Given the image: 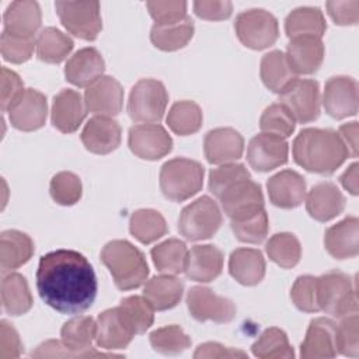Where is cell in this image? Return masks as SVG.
<instances>
[{"label": "cell", "instance_id": "obj_1", "mask_svg": "<svg viewBox=\"0 0 359 359\" xmlns=\"http://www.w3.org/2000/svg\"><path fill=\"white\" fill-rule=\"evenodd\" d=\"M41 299L63 314H81L97 296V278L88 259L74 250H55L41 257L36 269Z\"/></svg>", "mask_w": 359, "mask_h": 359}, {"label": "cell", "instance_id": "obj_2", "mask_svg": "<svg viewBox=\"0 0 359 359\" xmlns=\"http://www.w3.org/2000/svg\"><path fill=\"white\" fill-rule=\"evenodd\" d=\"M294 161L316 174H332L349 157V151L332 129L306 128L293 140Z\"/></svg>", "mask_w": 359, "mask_h": 359}, {"label": "cell", "instance_id": "obj_3", "mask_svg": "<svg viewBox=\"0 0 359 359\" xmlns=\"http://www.w3.org/2000/svg\"><path fill=\"white\" fill-rule=\"evenodd\" d=\"M101 261L121 290L136 289L147 280L149 265L143 252L126 240L107 243L101 251Z\"/></svg>", "mask_w": 359, "mask_h": 359}, {"label": "cell", "instance_id": "obj_4", "mask_svg": "<svg viewBox=\"0 0 359 359\" xmlns=\"http://www.w3.org/2000/svg\"><path fill=\"white\" fill-rule=\"evenodd\" d=\"M205 170L201 163L177 157L163 164L160 170V189L172 202H182L198 194L203 185Z\"/></svg>", "mask_w": 359, "mask_h": 359}, {"label": "cell", "instance_id": "obj_5", "mask_svg": "<svg viewBox=\"0 0 359 359\" xmlns=\"http://www.w3.org/2000/svg\"><path fill=\"white\" fill-rule=\"evenodd\" d=\"M320 311H325L334 317L358 313V296L353 280L341 271H330L317 276Z\"/></svg>", "mask_w": 359, "mask_h": 359}, {"label": "cell", "instance_id": "obj_6", "mask_svg": "<svg viewBox=\"0 0 359 359\" xmlns=\"http://www.w3.org/2000/svg\"><path fill=\"white\" fill-rule=\"evenodd\" d=\"M222 224V212L209 196H201L187 205L178 219V231L189 241L210 238Z\"/></svg>", "mask_w": 359, "mask_h": 359}, {"label": "cell", "instance_id": "obj_7", "mask_svg": "<svg viewBox=\"0 0 359 359\" xmlns=\"http://www.w3.org/2000/svg\"><path fill=\"white\" fill-rule=\"evenodd\" d=\"M168 102L164 84L154 79L139 80L129 95L128 114L135 122L157 123L161 121Z\"/></svg>", "mask_w": 359, "mask_h": 359}, {"label": "cell", "instance_id": "obj_8", "mask_svg": "<svg viewBox=\"0 0 359 359\" xmlns=\"http://www.w3.org/2000/svg\"><path fill=\"white\" fill-rule=\"evenodd\" d=\"M240 42L255 50L272 46L279 36L278 20L266 10L251 8L237 15L234 22Z\"/></svg>", "mask_w": 359, "mask_h": 359}, {"label": "cell", "instance_id": "obj_9", "mask_svg": "<svg viewBox=\"0 0 359 359\" xmlns=\"http://www.w3.org/2000/svg\"><path fill=\"white\" fill-rule=\"evenodd\" d=\"M55 8L62 25L80 39L94 41L102 29L98 1H56Z\"/></svg>", "mask_w": 359, "mask_h": 359}, {"label": "cell", "instance_id": "obj_10", "mask_svg": "<svg viewBox=\"0 0 359 359\" xmlns=\"http://www.w3.org/2000/svg\"><path fill=\"white\" fill-rule=\"evenodd\" d=\"M187 307L191 317L199 323H230L237 313L236 304L230 299L219 296L205 286H194L189 289Z\"/></svg>", "mask_w": 359, "mask_h": 359}, {"label": "cell", "instance_id": "obj_11", "mask_svg": "<svg viewBox=\"0 0 359 359\" xmlns=\"http://www.w3.org/2000/svg\"><path fill=\"white\" fill-rule=\"evenodd\" d=\"M283 104L300 123H309L320 115V87L316 80L296 79L280 94Z\"/></svg>", "mask_w": 359, "mask_h": 359}, {"label": "cell", "instance_id": "obj_12", "mask_svg": "<svg viewBox=\"0 0 359 359\" xmlns=\"http://www.w3.org/2000/svg\"><path fill=\"white\" fill-rule=\"evenodd\" d=\"M97 321L88 316H77L67 320L60 330V341L66 348L67 358H94V356H119L94 351Z\"/></svg>", "mask_w": 359, "mask_h": 359}, {"label": "cell", "instance_id": "obj_13", "mask_svg": "<svg viewBox=\"0 0 359 359\" xmlns=\"http://www.w3.org/2000/svg\"><path fill=\"white\" fill-rule=\"evenodd\" d=\"M130 151L143 160H158L172 149V139L158 123H139L129 129Z\"/></svg>", "mask_w": 359, "mask_h": 359}, {"label": "cell", "instance_id": "obj_14", "mask_svg": "<svg viewBox=\"0 0 359 359\" xmlns=\"http://www.w3.org/2000/svg\"><path fill=\"white\" fill-rule=\"evenodd\" d=\"M217 199L220 201L222 209L230 217V220H237L264 209V195L261 187L251 178L236 182Z\"/></svg>", "mask_w": 359, "mask_h": 359}, {"label": "cell", "instance_id": "obj_15", "mask_svg": "<svg viewBox=\"0 0 359 359\" xmlns=\"http://www.w3.org/2000/svg\"><path fill=\"white\" fill-rule=\"evenodd\" d=\"M358 83L355 79L334 76L325 83L323 105L330 116L342 119L355 115L358 112Z\"/></svg>", "mask_w": 359, "mask_h": 359}, {"label": "cell", "instance_id": "obj_16", "mask_svg": "<svg viewBox=\"0 0 359 359\" xmlns=\"http://www.w3.org/2000/svg\"><path fill=\"white\" fill-rule=\"evenodd\" d=\"M287 157V142L283 137L264 132L254 136L247 147V160L259 172H266L286 164Z\"/></svg>", "mask_w": 359, "mask_h": 359}, {"label": "cell", "instance_id": "obj_17", "mask_svg": "<svg viewBox=\"0 0 359 359\" xmlns=\"http://www.w3.org/2000/svg\"><path fill=\"white\" fill-rule=\"evenodd\" d=\"M10 123L24 132H32L45 125L48 115V102L46 97L34 90H24L20 97L8 108Z\"/></svg>", "mask_w": 359, "mask_h": 359}, {"label": "cell", "instance_id": "obj_18", "mask_svg": "<svg viewBox=\"0 0 359 359\" xmlns=\"http://www.w3.org/2000/svg\"><path fill=\"white\" fill-rule=\"evenodd\" d=\"M84 101L90 112L102 116H115L121 112L123 104L122 86L111 76H101L86 88Z\"/></svg>", "mask_w": 359, "mask_h": 359}, {"label": "cell", "instance_id": "obj_19", "mask_svg": "<svg viewBox=\"0 0 359 359\" xmlns=\"http://www.w3.org/2000/svg\"><path fill=\"white\" fill-rule=\"evenodd\" d=\"M87 115V105L80 93L65 88L53 98L50 121L62 133H73L79 129Z\"/></svg>", "mask_w": 359, "mask_h": 359}, {"label": "cell", "instance_id": "obj_20", "mask_svg": "<svg viewBox=\"0 0 359 359\" xmlns=\"http://www.w3.org/2000/svg\"><path fill=\"white\" fill-rule=\"evenodd\" d=\"M136 334L123 318L119 307L102 311L97 318L95 341L97 345L107 351L125 349Z\"/></svg>", "mask_w": 359, "mask_h": 359}, {"label": "cell", "instance_id": "obj_21", "mask_svg": "<svg viewBox=\"0 0 359 359\" xmlns=\"http://www.w3.org/2000/svg\"><path fill=\"white\" fill-rule=\"evenodd\" d=\"M203 151L210 164L233 163L243 156L244 139L233 128H216L206 133Z\"/></svg>", "mask_w": 359, "mask_h": 359}, {"label": "cell", "instance_id": "obj_22", "mask_svg": "<svg viewBox=\"0 0 359 359\" xmlns=\"http://www.w3.org/2000/svg\"><path fill=\"white\" fill-rule=\"evenodd\" d=\"M81 142L94 154H108L121 144V126L111 116L95 115L86 123Z\"/></svg>", "mask_w": 359, "mask_h": 359}, {"label": "cell", "instance_id": "obj_23", "mask_svg": "<svg viewBox=\"0 0 359 359\" xmlns=\"http://www.w3.org/2000/svg\"><path fill=\"white\" fill-rule=\"evenodd\" d=\"M266 188L272 205L282 209L300 206L307 194L304 178L293 170H283L272 175L266 182Z\"/></svg>", "mask_w": 359, "mask_h": 359}, {"label": "cell", "instance_id": "obj_24", "mask_svg": "<svg viewBox=\"0 0 359 359\" xmlns=\"http://www.w3.org/2000/svg\"><path fill=\"white\" fill-rule=\"evenodd\" d=\"M335 355V323L325 317L311 320L300 346V356L303 359H331Z\"/></svg>", "mask_w": 359, "mask_h": 359}, {"label": "cell", "instance_id": "obj_25", "mask_svg": "<svg viewBox=\"0 0 359 359\" xmlns=\"http://www.w3.org/2000/svg\"><path fill=\"white\" fill-rule=\"evenodd\" d=\"M223 252L212 245H195L188 251L185 262V275L188 279L208 283L215 280L223 269Z\"/></svg>", "mask_w": 359, "mask_h": 359}, {"label": "cell", "instance_id": "obj_26", "mask_svg": "<svg viewBox=\"0 0 359 359\" xmlns=\"http://www.w3.org/2000/svg\"><path fill=\"white\" fill-rule=\"evenodd\" d=\"M327 252L335 259L353 258L359 252V220L356 216H348L337 224L327 229L324 236Z\"/></svg>", "mask_w": 359, "mask_h": 359}, {"label": "cell", "instance_id": "obj_27", "mask_svg": "<svg viewBox=\"0 0 359 359\" xmlns=\"http://www.w3.org/2000/svg\"><path fill=\"white\" fill-rule=\"evenodd\" d=\"M306 209L309 215L318 222H328L342 213L345 208V198L338 187L332 182L324 181L314 185L306 194Z\"/></svg>", "mask_w": 359, "mask_h": 359}, {"label": "cell", "instance_id": "obj_28", "mask_svg": "<svg viewBox=\"0 0 359 359\" xmlns=\"http://www.w3.org/2000/svg\"><path fill=\"white\" fill-rule=\"evenodd\" d=\"M105 62L102 55L93 46L77 50L66 63L65 76L69 83L77 87H88L104 76Z\"/></svg>", "mask_w": 359, "mask_h": 359}, {"label": "cell", "instance_id": "obj_29", "mask_svg": "<svg viewBox=\"0 0 359 359\" xmlns=\"http://www.w3.org/2000/svg\"><path fill=\"white\" fill-rule=\"evenodd\" d=\"M324 52L321 38L303 36L290 39L286 57L296 74H313L323 65Z\"/></svg>", "mask_w": 359, "mask_h": 359}, {"label": "cell", "instance_id": "obj_30", "mask_svg": "<svg viewBox=\"0 0 359 359\" xmlns=\"http://www.w3.org/2000/svg\"><path fill=\"white\" fill-rule=\"evenodd\" d=\"M3 21L4 31L24 38H35L42 21L39 4L31 0L13 1L4 11Z\"/></svg>", "mask_w": 359, "mask_h": 359}, {"label": "cell", "instance_id": "obj_31", "mask_svg": "<svg viewBox=\"0 0 359 359\" xmlns=\"http://www.w3.org/2000/svg\"><path fill=\"white\" fill-rule=\"evenodd\" d=\"M230 275L244 286H255L265 276V259L259 250L237 248L229 258Z\"/></svg>", "mask_w": 359, "mask_h": 359}, {"label": "cell", "instance_id": "obj_32", "mask_svg": "<svg viewBox=\"0 0 359 359\" xmlns=\"http://www.w3.org/2000/svg\"><path fill=\"white\" fill-rule=\"evenodd\" d=\"M182 293V280L168 273L153 276L146 282L143 287V296L157 311H164L175 307L181 302Z\"/></svg>", "mask_w": 359, "mask_h": 359}, {"label": "cell", "instance_id": "obj_33", "mask_svg": "<svg viewBox=\"0 0 359 359\" xmlns=\"http://www.w3.org/2000/svg\"><path fill=\"white\" fill-rule=\"evenodd\" d=\"M34 241L18 230H6L0 234V266L1 271H13L27 264L34 254Z\"/></svg>", "mask_w": 359, "mask_h": 359}, {"label": "cell", "instance_id": "obj_34", "mask_svg": "<svg viewBox=\"0 0 359 359\" xmlns=\"http://www.w3.org/2000/svg\"><path fill=\"white\" fill-rule=\"evenodd\" d=\"M325 29L327 22L318 7H299L285 20V31L290 39L303 36L321 38Z\"/></svg>", "mask_w": 359, "mask_h": 359}, {"label": "cell", "instance_id": "obj_35", "mask_svg": "<svg viewBox=\"0 0 359 359\" xmlns=\"http://www.w3.org/2000/svg\"><path fill=\"white\" fill-rule=\"evenodd\" d=\"M259 73L265 87L276 94H280L293 80L297 79V74L292 70L286 55L280 50H272L262 56Z\"/></svg>", "mask_w": 359, "mask_h": 359}, {"label": "cell", "instance_id": "obj_36", "mask_svg": "<svg viewBox=\"0 0 359 359\" xmlns=\"http://www.w3.org/2000/svg\"><path fill=\"white\" fill-rule=\"evenodd\" d=\"M32 294L27 279L17 272L3 276L1 280V304L7 314L22 316L32 307Z\"/></svg>", "mask_w": 359, "mask_h": 359}, {"label": "cell", "instance_id": "obj_37", "mask_svg": "<svg viewBox=\"0 0 359 359\" xmlns=\"http://www.w3.org/2000/svg\"><path fill=\"white\" fill-rule=\"evenodd\" d=\"M194 22L189 17L164 25H153L150 31V39L153 45L161 50L172 52L184 48L194 36Z\"/></svg>", "mask_w": 359, "mask_h": 359}, {"label": "cell", "instance_id": "obj_38", "mask_svg": "<svg viewBox=\"0 0 359 359\" xmlns=\"http://www.w3.org/2000/svg\"><path fill=\"white\" fill-rule=\"evenodd\" d=\"M74 43L70 36L55 27L43 28L36 38V56L45 63L57 65L72 52Z\"/></svg>", "mask_w": 359, "mask_h": 359}, {"label": "cell", "instance_id": "obj_39", "mask_svg": "<svg viewBox=\"0 0 359 359\" xmlns=\"http://www.w3.org/2000/svg\"><path fill=\"white\" fill-rule=\"evenodd\" d=\"M150 255L158 272L177 275L185 269L188 248L184 241L178 238H168L153 247Z\"/></svg>", "mask_w": 359, "mask_h": 359}, {"label": "cell", "instance_id": "obj_40", "mask_svg": "<svg viewBox=\"0 0 359 359\" xmlns=\"http://www.w3.org/2000/svg\"><path fill=\"white\" fill-rule=\"evenodd\" d=\"M130 234L143 244H150L167 233L163 215L154 209H139L129 219Z\"/></svg>", "mask_w": 359, "mask_h": 359}, {"label": "cell", "instance_id": "obj_41", "mask_svg": "<svg viewBox=\"0 0 359 359\" xmlns=\"http://www.w3.org/2000/svg\"><path fill=\"white\" fill-rule=\"evenodd\" d=\"M202 119L201 107L194 101L184 100L172 104L167 115V125L174 133L188 136L201 129Z\"/></svg>", "mask_w": 359, "mask_h": 359}, {"label": "cell", "instance_id": "obj_42", "mask_svg": "<svg viewBox=\"0 0 359 359\" xmlns=\"http://www.w3.org/2000/svg\"><path fill=\"white\" fill-rule=\"evenodd\" d=\"M266 254L280 268L289 269L299 264L302 257V245L299 238L292 233H276L265 245Z\"/></svg>", "mask_w": 359, "mask_h": 359}, {"label": "cell", "instance_id": "obj_43", "mask_svg": "<svg viewBox=\"0 0 359 359\" xmlns=\"http://www.w3.org/2000/svg\"><path fill=\"white\" fill-rule=\"evenodd\" d=\"M254 356L261 359H290L294 356L285 331L276 327L266 328L252 344Z\"/></svg>", "mask_w": 359, "mask_h": 359}, {"label": "cell", "instance_id": "obj_44", "mask_svg": "<svg viewBox=\"0 0 359 359\" xmlns=\"http://www.w3.org/2000/svg\"><path fill=\"white\" fill-rule=\"evenodd\" d=\"M118 307L136 335L144 334L154 321V309L144 296L125 297Z\"/></svg>", "mask_w": 359, "mask_h": 359}, {"label": "cell", "instance_id": "obj_45", "mask_svg": "<svg viewBox=\"0 0 359 359\" xmlns=\"http://www.w3.org/2000/svg\"><path fill=\"white\" fill-rule=\"evenodd\" d=\"M149 339L153 349L163 355H180L191 346V338L175 324L154 330Z\"/></svg>", "mask_w": 359, "mask_h": 359}, {"label": "cell", "instance_id": "obj_46", "mask_svg": "<svg viewBox=\"0 0 359 359\" xmlns=\"http://www.w3.org/2000/svg\"><path fill=\"white\" fill-rule=\"evenodd\" d=\"M259 126L264 133L286 139L294 132L296 119L283 104L276 102L265 108L259 119Z\"/></svg>", "mask_w": 359, "mask_h": 359}, {"label": "cell", "instance_id": "obj_47", "mask_svg": "<svg viewBox=\"0 0 359 359\" xmlns=\"http://www.w3.org/2000/svg\"><path fill=\"white\" fill-rule=\"evenodd\" d=\"M230 226L237 240L250 244H258L264 241L269 230L268 215L265 209H261L245 217L231 220Z\"/></svg>", "mask_w": 359, "mask_h": 359}, {"label": "cell", "instance_id": "obj_48", "mask_svg": "<svg viewBox=\"0 0 359 359\" xmlns=\"http://www.w3.org/2000/svg\"><path fill=\"white\" fill-rule=\"evenodd\" d=\"M49 192L56 203L62 206H72L81 198V181L70 171H60L50 180Z\"/></svg>", "mask_w": 359, "mask_h": 359}, {"label": "cell", "instance_id": "obj_49", "mask_svg": "<svg viewBox=\"0 0 359 359\" xmlns=\"http://www.w3.org/2000/svg\"><path fill=\"white\" fill-rule=\"evenodd\" d=\"M337 353L356 358L359 355V317L358 313L345 316L335 324Z\"/></svg>", "mask_w": 359, "mask_h": 359}, {"label": "cell", "instance_id": "obj_50", "mask_svg": "<svg viewBox=\"0 0 359 359\" xmlns=\"http://www.w3.org/2000/svg\"><path fill=\"white\" fill-rule=\"evenodd\" d=\"M247 178H251V174L243 164H237V163L220 164L217 168H213L209 172V191L216 198H219L231 185Z\"/></svg>", "mask_w": 359, "mask_h": 359}, {"label": "cell", "instance_id": "obj_51", "mask_svg": "<svg viewBox=\"0 0 359 359\" xmlns=\"http://www.w3.org/2000/svg\"><path fill=\"white\" fill-rule=\"evenodd\" d=\"M290 299L300 311H306V313L320 311L317 276H311V275L299 276L290 289Z\"/></svg>", "mask_w": 359, "mask_h": 359}, {"label": "cell", "instance_id": "obj_52", "mask_svg": "<svg viewBox=\"0 0 359 359\" xmlns=\"http://www.w3.org/2000/svg\"><path fill=\"white\" fill-rule=\"evenodd\" d=\"M0 49L4 60L11 63H24L32 56L34 49H36V39L24 38L3 31L0 38Z\"/></svg>", "mask_w": 359, "mask_h": 359}, {"label": "cell", "instance_id": "obj_53", "mask_svg": "<svg viewBox=\"0 0 359 359\" xmlns=\"http://www.w3.org/2000/svg\"><path fill=\"white\" fill-rule=\"evenodd\" d=\"M146 7L156 25L174 24L187 17L185 1H147Z\"/></svg>", "mask_w": 359, "mask_h": 359}, {"label": "cell", "instance_id": "obj_54", "mask_svg": "<svg viewBox=\"0 0 359 359\" xmlns=\"http://www.w3.org/2000/svg\"><path fill=\"white\" fill-rule=\"evenodd\" d=\"M327 11L338 25H356L359 21V0L327 1Z\"/></svg>", "mask_w": 359, "mask_h": 359}, {"label": "cell", "instance_id": "obj_55", "mask_svg": "<svg viewBox=\"0 0 359 359\" xmlns=\"http://www.w3.org/2000/svg\"><path fill=\"white\" fill-rule=\"evenodd\" d=\"M194 11L202 20L222 21L231 15L233 4L226 0H198L194 1Z\"/></svg>", "mask_w": 359, "mask_h": 359}, {"label": "cell", "instance_id": "obj_56", "mask_svg": "<svg viewBox=\"0 0 359 359\" xmlns=\"http://www.w3.org/2000/svg\"><path fill=\"white\" fill-rule=\"evenodd\" d=\"M22 91L24 83L20 76L7 67H1V109L8 111Z\"/></svg>", "mask_w": 359, "mask_h": 359}, {"label": "cell", "instance_id": "obj_57", "mask_svg": "<svg viewBox=\"0 0 359 359\" xmlns=\"http://www.w3.org/2000/svg\"><path fill=\"white\" fill-rule=\"evenodd\" d=\"M22 352V344L18 337V332L7 321L0 323V358L1 359H14L18 358Z\"/></svg>", "mask_w": 359, "mask_h": 359}, {"label": "cell", "instance_id": "obj_58", "mask_svg": "<svg viewBox=\"0 0 359 359\" xmlns=\"http://www.w3.org/2000/svg\"><path fill=\"white\" fill-rule=\"evenodd\" d=\"M195 359H203V358H247V353L240 349L223 346L219 342H205L199 345L194 353Z\"/></svg>", "mask_w": 359, "mask_h": 359}, {"label": "cell", "instance_id": "obj_59", "mask_svg": "<svg viewBox=\"0 0 359 359\" xmlns=\"http://www.w3.org/2000/svg\"><path fill=\"white\" fill-rule=\"evenodd\" d=\"M338 135L345 143L349 151V156L356 157L358 156V122L353 121V122L341 125Z\"/></svg>", "mask_w": 359, "mask_h": 359}, {"label": "cell", "instance_id": "obj_60", "mask_svg": "<svg viewBox=\"0 0 359 359\" xmlns=\"http://www.w3.org/2000/svg\"><path fill=\"white\" fill-rule=\"evenodd\" d=\"M358 168L359 164L353 163L339 177V182L342 184V187L352 195H358Z\"/></svg>", "mask_w": 359, "mask_h": 359}]
</instances>
